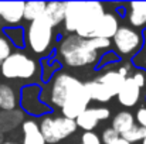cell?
Listing matches in <instances>:
<instances>
[{
    "instance_id": "obj_1",
    "label": "cell",
    "mask_w": 146,
    "mask_h": 144,
    "mask_svg": "<svg viewBox=\"0 0 146 144\" xmlns=\"http://www.w3.org/2000/svg\"><path fill=\"white\" fill-rule=\"evenodd\" d=\"M51 102L61 107L64 117L75 120L81 113L88 109L91 97L85 88V84L68 74H60L51 86Z\"/></svg>"
},
{
    "instance_id": "obj_2",
    "label": "cell",
    "mask_w": 146,
    "mask_h": 144,
    "mask_svg": "<svg viewBox=\"0 0 146 144\" xmlns=\"http://www.w3.org/2000/svg\"><path fill=\"white\" fill-rule=\"evenodd\" d=\"M58 54L68 66L80 68L94 64L98 59V51L94 49L90 40L78 36L67 37L58 48Z\"/></svg>"
},
{
    "instance_id": "obj_3",
    "label": "cell",
    "mask_w": 146,
    "mask_h": 144,
    "mask_svg": "<svg viewBox=\"0 0 146 144\" xmlns=\"http://www.w3.org/2000/svg\"><path fill=\"white\" fill-rule=\"evenodd\" d=\"M36 62L24 54L14 52L0 65L1 75L7 79H29L36 75Z\"/></svg>"
},
{
    "instance_id": "obj_4",
    "label": "cell",
    "mask_w": 146,
    "mask_h": 144,
    "mask_svg": "<svg viewBox=\"0 0 146 144\" xmlns=\"http://www.w3.org/2000/svg\"><path fill=\"white\" fill-rule=\"evenodd\" d=\"M41 134L46 140V143L55 144L68 136H71L77 130L75 120L67 119V117H46L40 124Z\"/></svg>"
},
{
    "instance_id": "obj_5",
    "label": "cell",
    "mask_w": 146,
    "mask_h": 144,
    "mask_svg": "<svg viewBox=\"0 0 146 144\" xmlns=\"http://www.w3.org/2000/svg\"><path fill=\"white\" fill-rule=\"evenodd\" d=\"M27 40H29L30 48L36 54H44L48 49L52 40V26L44 17V14L40 18L31 21L29 27Z\"/></svg>"
},
{
    "instance_id": "obj_6",
    "label": "cell",
    "mask_w": 146,
    "mask_h": 144,
    "mask_svg": "<svg viewBox=\"0 0 146 144\" xmlns=\"http://www.w3.org/2000/svg\"><path fill=\"white\" fill-rule=\"evenodd\" d=\"M104 6L99 1H87L82 18L80 21V26L77 28V36L85 40H90L95 31V27L99 20L104 16Z\"/></svg>"
},
{
    "instance_id": "obj_7",
    "label": "cell",
    "mask_w": 146,
    "mask_h": 144,
    "mask_svg": "<svg viewBox=\"0 0 146 144\" xmlns=\"http://www.w3.org/2000/svg\"><path fill=\"white\" fill-rule=\"evenodd\" d=\"M113 44L121 54L126 55V54H132L141 47L142 38L135 30L129 27H119V30L113 36Z\"/></svg>"
},
{
    "instance_id": "obj_8",
    "label": "cell",
    "mask_w": 146,
    "mask_h": 144,
    "mask_svg": "<svg viewBox=\"0 0 146 144\" xmlns=\"http://www.w3.org/2000/svg\"><path fill=\"white\" fill-rule=\"evenodd\" d=\"M109 114L111 112L106 107H91V109H87L84 113H81L75 119V123L78 127L84 129L85 132H91L92 129L97 127L98 122L106 120Z\"/></svg>"
},
{
    "instance_id": "obj_9",
    "label": "cell",
    "mask_w": 146,
    "mask_h": 144,
    "mask_svg": "<svg viewBox=\"0 0 146 144\" xmlns=\"http://www.w3.org/2000/svg\"><path fill=\"white\" fill-rule=\"evenodd\" d=\"M87 1H67L65 3V16H64V26L65 30L70 33H75L80 21L82 18Z\"/></svg>"
},
{
    "instance_id": "obj_10",
    "label": "cell",
    "mask_w": 146,
    "mask_h": 144,
    "mask_svg": "<svg viewBox=\"0 0 146 144\" xmlns=\"http://www.w3.org/2000/svg\"><path fill=\"white\" fill-rule=\"evenodd\" d=\"M118 100L122 106H126V107H132L135 106L138 102H139V97H141V88L133 82V79L131 76H128L123 82V85L121 86L119 92H118Z\"/></svg>"
},
{
    "instance_id": "obj_11",
    "label": "cell",
    "mask_w": 146,
    "mask_h": 144,
    "mask_svg": "<svg viewBox=\"0 0 146 144\" xmlns=\"http://www.w3.org/2000/svg\"><path fill=\"white\" fill-rule=\"evenodd\" d=\"M119 30V24L118 20L113 14H108L105 13L102 16V18L99 20V23L95 27V31L92 34L91 38H105V40H111L113 38V36L116 34V31Z\"/></svg>"
},
{
    "instance_id": "obj_12",
    "label": "cell",
    "mask_w": 146,
    "mask_h": 144,
    "mask_svg": "<svg viewBox=\"0 0 146 144\" xmlns=\"http://www.w3.org/2000/svg\"><path fill=\"white\" fill-rule=\"evenodd\" d=\"M24 16V1H0V17L9 24H17Z\"/></svg>"
},
{
    "instance_id": "obj_13",
    "label": "cell",
    "mask_w": 146,
    "mask_h": 144,
    "mask_svg": "<svg viewBox=\"0 0 146 144\" xmlns=\"http://www.w3.org/2000/svg\"><path fill=\"white\" fill-rule=\"evenodd\" d=\"M125 79H126V78H123L118 71H108V72H105L104 75H101L99 78H97L98 82L102 84V85L106 88V91L112 96L118 95V92H119L121 86L123 85Z\"/></svg>"
},
{
    "instance_id": "obj_14",
    "label": "cell",
    "mask_w": 146,
    "mask_h": 144,
    "mask_svg": "<svg viewBox=\"0 0 146 144\" xmlns=\"http://www.w3.org/2000/svg\"><path fill=\"white\" fill-rule=\"evenodd\" d=\"M23 144H46L40 126L33 120H27L23 123Z\"/></svg>"
},
{
    "instance_id": "obj_15",
    "label": "cell",
    "mask_w": 146,
    "mask_h": 144,
    "mask_svg": "<svg viewBox=\"0 0 146 144\" xmlns=\"http://www.w3.org/2000/svg\"><path fill=\"white\" fill-rule=\"evenodd\" d=\"M64 16H65V3L61 1H51L46 4V10H44V17L50 21V24L52 27L58 26L60 23L64 21Z\"/></svg>"
},
{
    "instance_id": "obj_16",
    "label": "cell",
    "mask_w": 146,
    "mask_h": 144,
    "mask_svg": "<svg viewBox=\"0 0 146 144\" xmlns=\"http://www.w3.org/2000/svg\"><path fill=\"white\" fill-rule=\"evenodd\" d=\"M133 126H135V119H133V114L129 112H119L113 117V122H112V129L118 134L128 133Z\"/></svg>"
},
{
    "instance_id": "obj_17",
    "label": "cell",
    "mask_w": 146,
    "mask_h": 144,
    "mask_svg": "<svg viewBox=\"0 0 146 144\" xmlns=\"http://www.w3.org/2000/svg\"><path fill=\"white\" fill-rule=\"evenodd\" d=\"M129 23L133 27H142L146 24V1H132L129 4Z\"/></svg>"
},
{
    "instance_id": "obj_18",
    "label": "cell",
    "mask_w": 146,
    "mask_h": 144,
    "mask_svg": "<svg viewBox=\"0 0 146 144\" xmlns=\"http://www.w3.org/2000/svg\"><path fill=\"white\" fill-rule=\"evenodd\" d=\"M85 88H87V91H88V95L91 97V100H97V102L105 103V102H108V100H111V99L113 97V96L106 91V88H105L102 84H99L97 79L87 82V84H85Z\"/></svg>"
},
{
    "instance_id": "obj_19",
    "label": "cell",
    "mask_w": 146,
    "mask_h": 144,
    "mask_svg": "<svg viewBox=\"0 0 146 144\" xmlns=\"http://www.w3.org/2000/svg\"><path fill=\"white\" fill-rule=\"evenodd\" d=\"M16 95H14V91L4 85V84H0V107L6 112H11L14 107H16Z\"/></svg>"
},
{
    "instance_id": "obj_20",
    "label": "cell",
    "mask_w": 146,
    "mask_h": 144,
    "mask_svg": "<svg viewBox=\"0 0 146 144\" xmlns=\"http://www.w3.org/2000/svg\"><path fill=\"white\" fill-rule=\"evenodd\" d=\"M46 4L47 3H44V1H27V3H24V16H23V18H26L29 21H34V20L40 18L44 14Z\"/></svg>"
},
{
    "instance_id": "obj_21",
    "label": "cell",
    "mask_w": 146,
    "mask_h": 144,
    "mask_svg": "<svg viewBox=\"0 0 146 144\" xmlns=\"http://www.w3.org/2000/svg\"><path fill=\"white\" fill-rule=\"evenodd\" d=\"M146 136V129L143 127H139V126H133L128 133L122 134V139L126 140L128 143H136V141H141L143 140V137Z\"/></svg>"
},
{
    "instance_id": "obj_22",
    "label": "cell",
    "mask_w": 146,
    "mask_h": 144,
    "mask_svg": "<svg viewBox=\"0 0 146 144\" xmlns=\"http://www.w3.org/2000/svg\"><path fill=\"white\" fill-rule=\"evenodd\" d=\"M118 139H119V134H118L112 127L105 129L104 133H102V141H104L105 144H113Z\"/></svg>"
},
{
    "instance_id": "obj_23",
    "label": "cell",
    "mask_w": 146,
    "mask_h": 144,
    "mask_svg": "<svg viewBox=\"0 0 146 144\" xmlns=\"http://www.w3.org/2000/svg\"><path fill=\"white\" fill-rule=\"evenodd\" d=\"M10 55H11L10 43L6 38H0V62H3L4 59H7Z\"/></svg>"
},
{
    "instance_id": "obj_24",
    "label": "cell",
    "mask_w": 146,
    "mask_h": 144,
    "mask_svg": "<svg viewBox=\"0 0 146 144\" xmlns=\"http://www.w3.org/2000/svg\"><path fill=\"white\" fill-rule=\"evenodd\" d=\"M81 144H101V140L98 137V134L92 132H85L81 137Z\"/></svg>"
},
{
    "instance_id": "obj_25",
    "label": "cell",
    "mask_w": 146,
    "mask_h": 144,
    "mask_svg": "<svg viewBox=\"0 0 146 144\" xmlns=\"http://www.w3.org/2000/svg\"><path fill=\"white\" fill-rule=\"evenodd\" d=\"M90 43L97 51L109 47V40H105V38H90Z\"/></svg>"
},
{
    "instance_id": "obj_26",
    "label": "cell",
    "mask_w": 146,
    "mask_h": 144,
    "mask_svg": "<svg viewBox=\"0 0 146 144\" xmlns=\"http://www.w3.org/2000/svg\"><path fill=\"white\" fill-rule=\"evenodd\" d=\"M136 122L139 123V127L146 129V107H141L136 112Z\"/></svg>"
},
{
    "instance_id": "obj_27",
    "label": "cell",
    "mask_w": 146,
    "mask_h": 144,
    "mask_svg": "<svg viewBox=\"0 0 146 144\" xmlns=\"http://www.w3.org/2000/svg\"><path fill=\"white\" fill-rule=\"evenodd\" d=\"M132 79H133V82L139 86V88H143L146 84V76L145 74H142V72H136V74H133V76H131Z\"/></svg>"
},
{
    "instance_id": "obj_28",
    "label": "cell",
    "mask_w": 146,
    "mask_h": 144,
    "mask_svg": "<svg viewBox=\"0 0 146 144\" xmlns=\"http://www.w3.org/2000/svg\"><path fill=\"white\" fill-rule=\"evenodd\" d=\"M118 72L123 76V78H128V72H129V68L128 66H121L119 69H118Z\"/></svg>"
},
{
    "instance_id": "obj_29",
    "label": "cell",
    "mask_w": 146,
    "mask_h": 144,
    "mask_svg": "<svg viewBox=\"0 0 146 144\" xmlns=\"http://www.w3.org/2000/svg\"><path fill=\"white\" fill-rule=\"evenodd\" d=\"M113 144H131V143H128L126 140H123L122 137H119V139H118V140H116V141H115Z\"/></svg>"
},
{
    "instance_id": "obj_30",
    "label": "cell",
    "mask_w": 146,
    "mask_h": 144,
    "mask_svg": "<svg viewBox=\"0 0 146 144\" xmlns=\"http://www.w3.org/2000/svg\"><path fill=\"white\" fill-rule=\"evenodd\" d=\"M1 140H3V132L0 130V144H1Z\"/></svg>"
},
{
    "instance_id": "obj_31",
    "label": "cell",
    "mask_w": 146,
    "mask_h": 144,
    "mask_svg": "<svg viewBox=\"0 0 146 144\" xmlns=\"http://www.w3.org/2000/svg\"><path fill=\"white\" fill-rule=\"evenodd\" d=\"M142 144H146V136L143 137V140H142Z\"/></svg>"
},
{
    "instance_id": "obj_32",
    "label": "cell",
    "mask_w": 146,
    "mask_h": 144,
    "mask_svg": "<svg viewBox=\"0 0 146 144\" xmlns=\"http://www.w3.org/2000/svg\"><path fill=\"white\" fill-rule=\"evenodd\" d=\"M1 144H17V143H1Z\"/></svg>"
},
{
    "instance_id": "obj_33",
    "label": "cell",
    "mask_w": 146,
    "mask_h": 144,
    "mask_svg": "<svg viewBox=\"0 0 146 144\" xmlns=\"http://www.w3.org/2000/svg\"><path fill=\"white\" fill-rule=\"evenodd\" d=\"M0 65H1V62H0Z\"/></svg>"
}]
</instances>
